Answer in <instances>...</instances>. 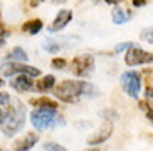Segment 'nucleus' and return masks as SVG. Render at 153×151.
Instances as JSON below:
<instances>
[{"mask_svg":"<svg viewBox=\"0 0 153 151\" xmlns=\"http://www.w3.org/2000/svg\"><path fill=\"white\" fill-rule=\"evenodd\" d=\"M53 95L60 101L76 103L82 96H95L98 95V88L85 80H65L53 88Z\"/></svg>","mask_w":153,"mask_h":151,"instance_id":"f257e3e1","label":"nucleus"},{"mask_svg":"<svg viewBox=\"0 0 153 151\" xmlns=\"http://www.w3.org/2000/svg\"><path fill=\"white\" fill-rule=\"evenodd\" d=\"M27 110L17 100H12L10 105L0 108V128L7 138L15 136L25 125Z\"/></svg>","mask_w":153,"mask_h":151,"instance_id":"f03ea898","label":"nucleus"},{"mask_svg":"<svg viewBox=\"0 0 153 151\" xmlns=\"http://www.w3.org/2000/svg\"><path fill=\"white\" fill-rule=\"evenodd\" d=\"M30 121L37 131H45L48 128L65 125L63 116L57 113V110H50V108H35L30 115Z\"/></svg>","mask_w":153,"mask_h":151,"instance_id":"7ed1b4c3","label":"nucleus"},{"mask_svg":"<svg viewBox=\"0 0 153 151\" xmlns=\"http://www.w3.org/2000/svg\"><path fill=\"white\" fill-rule=\"evenodd\" d=\"M17 75H28V76H40L42 72L35 67L25 63H17V61H7L0 65V76H5V78H10V76H17Z\"/></svg>","mask_w":153,"mask_h":151,"instance_id":"20e7f679","label":"nucleus"},{"mask_svg":"<svg viewBox=\"0 0 153 151\" xmlns=\"http://www.w3.org/2000/svg\"><path fill=\"white\" fill-rule=\"evenodd\" d=\"M95 68V58L90 55V53H85V55H78V57L73 58L72 61V73L75 76H90Z\"/></svg>","mask_w":153,"mask_h":151,"instance_id":"39448f33","label":"nucleus"},{"mask_svg":"<svg viewBox=\"0 0 153 151\" xmlns=\"http://www.w3.org/2000/svg\"><path fill=\"white\" fill-rule=\"evenodd\" d=\"M122 87L125 93L131 98L140 96V88H142V76L137 72H125L122 75Z\"/></svg>","mask_w":153,"mask_h":151,"instance_id":"423d86ee","label":"nucleus"},{"mask_svg":"<svg viewBox=\"0 0 153 151\" xmlns=\"http://www.w3.org/2000/svg\"><path fill=\"white\" fill-rule=\"evenodd\" d=\"M125 63L130 65V67H137V65H143V63H153V53L135 47V48L126 52Z\"/></svg>","mask_w":153,"mask_h":151,"instance_id":"0eeeda50","label":"nucleus"},{"mask_svg":"<svg viewBox=\"0 0 153 151\" xmlns=\"http://www.w3.org/2000/svg\"><path fill=\"white\" fill-rule=\"evenodd\" d=\"M37 141H38V135L33 131H30V133H27V135H23L20 140H17L12 148H13V151H30L32 148L37 144Z\"/></svg>","mask_w":153,"mask_h":151,"instance_id":"6e6552de","label":"nucleus"},{"mask_svg":"<svg viewBox=\"0 0 153 151\" xmlns=\"http://www.w3.org/2000/svg\"><path fill=\"white\" fill-rule=\"evenodd\" d=\"M10 87L15 91H20V93L30 91L33 88V78L28 75H17L10 80Z\"/></svg>","mask_w":153,"mask_h":151,"instance_id":"1a4fd4ad","label":"nucleus"},{"mask_svg":"<svg viewBox=\"0 0 153 151\" xmlns=\"http://www.w3.org/2000/svg\"><path fill=\"white\" fill-rule=\"evenodd\" d=\"M111 131H113V126H111L110 123H105V125L102 126V128H100L98 131L95 133V135L88 138V144H93V146H97V144L105 143V141H107L108 138L111 136Z\"/></svg>","mask_w":153,"mask_h":151,"instance_id":"9d476101","label":"nucleus"},{"mask_svg":"<svg viewBox=\"0 0 153 151\" xmlns=\"http://www.w3.org/2000/svg\"><path fill=\"white\" fill-rule=\"evenodd\" d=\"M72 12L70 10H60L57 13V17H55V20L52 22V25L48 27V32H58V30H62L65 25H68L70 23V20H72Z\"/></svg>","mask_w":153,"mask_h":151,"instance_id":"9b49d317","label":"nucleus"},{"mask_svg":"<svg viewBox=\"0 0 153 151\" xmlns=\"http://www.w3.org/2000/svg\"><path fill=\"white\" fill-rule=\"evenodd\" d=\"M43 27V22L40 19H33V20H28V22H25L22 25V32H25V33H30V35H37L38 32L42 30Z\"/></svg>","mask_w":153,"mask_h":151,"instance_id":"f8f14e48","label":"nucleus"},{"mask_svg":"<svg viewBox=\"0 0 153 151\" xmlns=\"http://www.w3.org/2000/svg\"><path fill=\"white\" fill-rule=\"evenodd\" d=\"M35 88H37L38 91H48L52 90V88H55V76L53 75H45L42 76V78L38 80L37 83H35Z\"/></svg>","mask_w":153,"mask_h":151,"instance_id":"ddd939ff","label":"nucleus"},{"mask_svg":"<svg viewBox=\"0 0 153 151\" xmlns=\"http://www.w3.org/2000/svg\"><path fill=\"white\" fill-rule=\"evenodd\" d=\"M28 60L27 53L25 50L20 48V47H15V48H12V52L7 55V61H17V63H25Z\"/></svg>","mask_w":153,"mask_h":151,"instance_id":"4468645a","label":"nucleus"},{"mask_svg":"<svg viewBox=\"0 0 153 151\" xmlns=\"http://www.w3.org/2000/svg\"><path fill=\"white\" fill-rule=\"evenodd\" d=\"M30 105L35 106V108H50V110L58 108L57 101H53V100H50V98H45V96H42V98H32Z\"/></svg>","mask_w":153,"mask_h":151,"instance_id":"2eb2a0df","label":"nucleus"},{"mask_svg":"<svg viewBox=\"0 0 153 151\" xmlns=\"http://www.w3.org/2000/svg\"><path fill=\"white\" fill-rule=\"evenodd\" d=\"M42 45L48 53H55V52H60L62 47H63V43H62L60 40H55V38H45Z\"/></svg>","mask_w":153,"mask_h":151,"instance_id":"dca6fc26","label":"nucleus"},{"mask_svg":"<svg viewBox=\"0 0 153 151\" xmlns=\"http://www.w3.org/2000/svg\"><path fill=\"white\" fill-rule=\"evenodd\" d=\"M128 13L123 10H120V8H115L113 13H111V19H113V23H117V25H122V23H125L126 20H128Z\"/></svg>","mask_w":153,"mask_h":151,"instance_id":"f3484780","label":"nucleus"},{"mask_svg":"<svg viewBox=\"0 0 153 151\" xmlns=\"http://www.w3.org/2000/svg\"><path fill=\"white\" fill-rule=\"evenodd\" d=\"M138 108L143 110L145 115H146V118H148V121H150V123H153V106L148 105L146 101H140V103H138Z\"/></svg>","mask_w":153,"mask_h":151,"instance_id":"a211bd4d","label":"nucleus"},{"mask_svg":"<svg viewBox=\"0 0 153 151\" xmlns=\"http://www.w3.org/2000/svg\"><path fill=\"white\" fill-rule=\"evenodd\" d=\"M140 38L145 40L146 43H152L153 45V27H148V28H145V30L140 32Z\"/></svg>","mask_w":153,"mask_h":151,"instance_id":"6ab92c4d","label":"nucleus"},{"mask_svg":"<svg viewBox=\"0 0 153 151\" xmlns=\"http://www.w3.org/2000/svg\"><path fill=\"white\" fill-rule=\"evenodd\" d=\"M43 151H65V148L58 143H53V141H48V143L43 144Z\"/></svg>","mask_w":153,"mask_h":151,"instance_id":"aec40b11","label":"nucleus"},{"mask_svg":"<svg viewBox=\"0 0 153 151\" xmlns=\"http://www.w3.org/2000/svg\"><path fill=\"white\" fill-rule=\"evenodd\" d=\"M135 48V43L131 42H125V43H118V45L115 47V52L117 53H122V52H128V50Z\"/></svg>","mask_w":153,"mask_h":151,"instance_id":"412c9836","label":"nucleus"},{"mask_svg":"<svg viewBox=\"0 0 153 151\" xmlns=\"http://www.w3.org/2000/svg\"><path fill=\"white\" fill-rule=\"evenodd\" d=\"M52 67H53L55 70H62V68L67 67V60L65 58H53V60H52Z\"/></svg>","mask_w":153,"mask_h":151,"instance_id":"4be33fe9","label":"nucleus"},{"mask_svg":"<svg viewBox=\"0 0 153 151\" xmlns=\"http://www.w3.org/2000/svg\"><path fill=\"white\" fill-rule=\"evenodd\" d=\"M145 101L153 106V87H148L145 91Z\"/></svg>","mask_w":153,"mask_h":151,"instance_id":"5701e85b","label":"nucleus"},{"mask_svg":"<svg viewBox=\"0 0 153 151\" xmlns=\"http://www.w3.org/2000/svg\"><path fill=\"white\" fill-rule=\"evenodd\" d=\"M8 35H10V32L5 30V28L0 32V47H4V45H5V42H7V37H8Z\"/></svg>","mask_w":153,"mask_h":151,"instance_id":"b1692460","label":"nucleus"},{"mask_svg":"<svg viewBox=\"0 0 153 151\" xmlns=\"http://www.w3.org/2000/svg\"><path fill=\"white\" fill-rule=\"evenodd\" d=\"M131 4H133V7H143L148 4V0H131Z\"/></svg>","mask_w":153,"mask_h":151,"instance_id":"393cba45","label":"nucleus"},{"mask_svg":"<svg viewBox=\"0 0 153 151\" xmlns=\"http://www.w3.org/2000/svg\"><path fill=\"white\" fill-rule=\"evenodd\" d=\"M40 2H43V0H30V4L33 5V7H35V5H38Z\"/></svg>","mask_w":153,"mask_h":151,"instance_id":"a878e982","label":"nucleus"},{"mask_svg":"<svg viewBox=\"0 0 153 151\" xmlns=\"http://www.w3.org/2000/svg\"><path fill=\"white\" fill-rule=\"evenodd\" d=\"M105 2H107V4H120L122 0H105Z\"/></svg>","mask_w":153,"mask_h":151,"instance_id":"bb28decb","label":"nucleus"},{"mask_svg":"<svg viewBox=\"0 0 153 151\" xmlns=\"http://www.w3.org/2000/svg\"><path fill=\"white\" fill-rule=\"evenodd\" d=\"M55 4H58V2H67V0H53Z\"/></svg>","mask_w":153,"mask_h":151,"instance_id":"cd10ccee","label":"nucleus"},{"mask_svg":"<svg viewBox=\"0 0 153 151\" xmlns=\"http://www.w3.org/2000/svg\"><path fill=\"white\" fill-rule=\"evenodd\" d=\"M87 151H100V150H97V148H92V150H87Z\"/></svg>","mask_w":153,"mask_h":151,"instance_id":"c85d7f7f","label":"nucleus"}]
</instances>
